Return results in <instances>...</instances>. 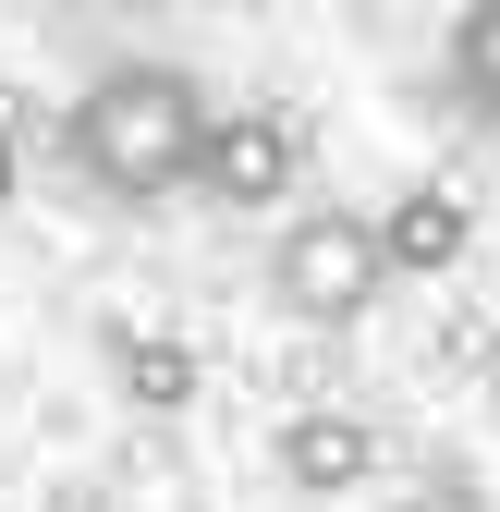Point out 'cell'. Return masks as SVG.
<instances>
[{
    "instance_id": "obj_7",
    "label": "cell",
    "mask_w": 500,
    "mask_h": 512,
    "mask_svg": "<svg viewBox=\"0 0 500 512\" xmlns=\"http://www.w3.org/2000/svg\"><path fill=\"white\" fill-rule=\"evenodd\" d=\"M391 512H500V500H488V476H476V464H415Z\"/></svg>"
},
{
    "instance_id": "obj_6",
    "label": "cell",
    "mask_w": 500,
    "mask_h": 512,
    "mask_svg": "<svg viewBox=\"0 0 500 512\" xmlns=\"http://www.w3.org/2000/svg\"><path fill=\"white\" fill-rule=\"evenodd\" d=\"M440 86H452V110L476 122V135H500V0L452 13V37H440Z\"/></svg>"
},
{
    "instance_id": "obj_3",
    "label": "cell",
    "mask_w": 500,
    "mask_h": 512,
    "mask_svg": "<svg viewBox=\"0 0 500 512\" xmlns=\"http://www.w3.org/2000/svg\"><path fill=\"white\" fill-rule=\"evenodd\" d=\"M305 183V122L244 98V110H208V147H196V196L208 208H281Z\"/></svg>"
},
{
    "instance_id": "obj_8",
    "label": "cell",
    "mask_w": 500,
    "mask_h": 512,
    "mask_svg": "<svg viewBox=\"0 0 500 512\" xmlns=\"http://www.w3.org/2000/svg\"><path fill=\"white\" fill-rule=\"evenodd\" d=\"M183 378H196V366H183V342H159V354H135V391H147V403H183Z\"/></svg>"
},
{
    "instance_id": "obj_4",
    "label": "cell",
    "mask_w": 500,
    "mask_h": 512,
    "mask_svg": "<svg viewBox=\"0 0 500 512\" xmlns=\"http://www.w3.org/2000/svg\"><path fill=\"white\" fill-rule=\"evenodd\" d=\"M366 476H379V427L354 403H293L281 415V488L293 500H354Z\"/></svg>"
},
{
    "instance_id": "obj_1",
    "label": "cell",
    "mask_w": 500,
    "mask_h": 512,
    "mask_svg": "<svg viewBox=\"0 0 500 512\" xmlns=\"http://www.w3.org/2000/svg\"><path fill=\"white\" fill-rule=\"evenodd\" d=\"M208 86L183 61H98L61 110V159H74L110 208H171L196 196V147H208Z\"/></svg>"
},
{
    "instance_id": "obj_2",
    "label": "cell",
    "mask_w": 500,
    "mask_h": 512,
    "mask_svg": "<svg viewBox=\"0 0 500 512\" xmlns=\"http://www.w3.org/2000/svg\"><path fill=\"white\" fill-rule=\"evenodd\" d=\"M269 293H281V317H305V330H354V317L391 293L379 220L366 208H293L281 244H269Z\"/></svg>"
},
{
    "instance_id": "obj_5",
    "label": "cell",
    "mask_w": 500,
    "mask_h": 512,
    "mask_svg": "<svg viewBox=\"0 0 500 512\" xmlns=\"http://www.w3.org/2000/svg\"><path fill=\"white\" fill-rule=\"evenodd\" d=\"M366 220H379L391 281H403V269H415V281H440L452 256H464V232H476V208L452 196V183H403V196H391V208H366Z\"/></svg>"
},
{
    "instance_id": "obj_9",
    "label": "cell",
    "mask_w": 500,
    "mask_h": 512,
    "mask_svg": "<svg viewBox=\"0 0 500 512\" xmlns=\"http://www.w3.org/2000/svg\"><path fill=\"white\" fill-rule=\"evenodd\" d=\"M0 208H13V135H0Z\"/></svg>"
}]
</instances>
